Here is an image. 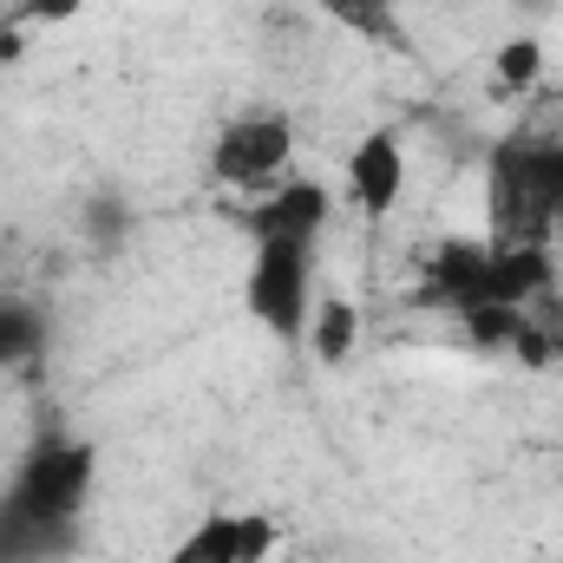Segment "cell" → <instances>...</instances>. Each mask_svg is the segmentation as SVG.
I'll list each match as a JSON object with an SVG mask.
<instances>
[{"instance_id":"17","label":"cell","mask_w":563,"mask_h":563,"mask_svg":"<svg viewBox=\"0 0 563 563\" xmlns=\"http://www.w3.org/2000/svg\"><path fill=\"white\" fill-rule=\"evenodd\" d=\"M321 7H328V13H341L347 26H367V33H387V26H380V13H387L394 0H321Z\"/></svg>"},{"instance_id":"14","label":"cell","mask_w":563,"mask_h":563,"mask_svg":"<svg viewBox=\"0 0 563 563\" xmlns=\"http://www.w3.org/2000/svg\"><path fill=\"white\" fill-rule=\"evenodd\" d=\"M236 518V551H243V563H269L282 544L276 518H263V511H230Z\"/></svg>"},{"instance_id":"1","label":"cell","mask_w":563,"mask_h":563,"mask_svg":"<svg viewBox=\"0 0 563 563\" xmlns=\"http://www.w3.org/2000/svg\"><path fill=\"white\" fill-rule=\"evenodd\" d=\"M485 210L498 243H558L563 236V139L505 144L485 177Z\"/></svg>"},{"instance_id":"11","label":"cell","mask_w":563,"mask_h":563,"mask_svg":"<svg viewBox=\"0 0 563 563\" xmlns=\"http://www.w3.org/2000/svg\"><path fill=\"white\" fill-rule=\"evenodd\" d=\"M544 66H551V53H544V40H538L531 26H525V33H505V40L492 46V92L518 99V92L544 86Z\"/></svg>"},{"instance_id":"5","label":"cell","mask_w":563,"mask_h":563,"mask_svg":"<svg viewBox=\"0 0 563 563\" xmlns=\"http://www.w3.org/2000/svg\"><path fill=\"white\" fill-rule=\"evenodd\" d=\"M407 170H413L407 164V139L394 125L361 132L354 151H347V164H341V190H347L354 217L361 223H387L400 210V197H407Z\"/></svg>"},{"instance_id":"13","label":"cell","mask_w":563,"mask_h":563,"mask_svg":"<svg viewBox=\"0 0 563 563\" xmlns=\"http://www.w3.org/2000/svg\"><path fill=\"white\" fill-rule=\"evenodd\" d=\"M59 558H73V538L40 531V525H26L20 511L0 505V563H59Z\"/></svg>"},{"instance_id":"8","label":"cell","mask_w":563,"mask_h":563,"mask_svg":"<svg viewBox=\"0 0 563 563\" xmlns=\"http://www.w3.org/2000/svg\"><path fill=\"white\" fill-rule=\"evenodd\" d=\"M511 361H518V367H531V374H558V367H563V282H558V288H544V295L518 314Z\"/></svg>"},{"instance_id":"16","label":"cell","mask_w":563,"mask_h":563,"mask_svg":"<svg viewBox=\"0 0 563 563\" xmlns=\"http://www.w3.org/2000/svg\"><path fill=\"white\" fill-rule=\"evenodd\" d=\"M79 7H86V0H20L13 20H20V26H53V20H73Z\"/></svg>"},{"instance_id":"9","label":"cell","mask_w":563,"mask_h":563,"mask_svg":"<svg viewBox=\"0 0 563 563\" xmlns=\"http://www.w3.org/2000/svg\"><path fill=\"white\" fill-rule=\"evenodd\" d=\"M301 341H308V354H314L321 367H347L354 347H361V301H354V295H321Z\"/></svg>"},{"instance_id":"6","label":"cell","mask_w":563,"mask_h":563,"mask_svg":"<svg viewBox=\"0 0 563 563\" xmlns=\"http://www.w3.org/2000/svg\"><path fill=\"white\" fill-rule=\"evenodd\" d=\"M413 301L439 314H465L478 301H492V236H445L420 263Z\"/></svg>"},{"instance_id":"10","label":"cell","mask_w":563,"mask_h":563,"mask_svg":"<svg viewBox=\"0 0 563 563\" xmlns=\"http://www.w3.org/2000/svg\"><path fill=\"white\" fill-rule=\"evenodd\" d=\"M46 354V314L26 295H0V374H20Z\"/></svg>"},{"instance_id":"3","label":"cell","mask_w":563,"mask_h":563,"mask_svg":"<svg viewBox=\"0 0 563 563\" xmlns=\"http://www.w3.org/2000/svg\"><path fill=\"white\" fill-rule=\"evenodd\" d=\"M288 177H295V119L282 106H236L210 132V184L269 197Z\"/></svg>"},{"instance_id":"12","label":"cell","mask_w":563,"mask_h":563,"mask_svg":"<svg viewBox=\"0 0 563 563\" xmlns=\"http://www.w3.org/2000/svg\"><path fill=\"white\" fill-rule=\"evenodd\" d=\"M164 563H243V551H236V518H230V511L197 518V525L170 544Z\"/></svg>"},{"instance_id":"2","label":"cell","mask_w":563,"mask_h":563,"mask_svg":"<svg viewBox=\"0 0 563 563\" xmlns=\"http://www.w3.org/2000/svg\"><path fill=\"white\" fill-rule=\"evenodd\" d=\"M92 492H99V445H92V439H40V445L13 465L0 505L20 511V518L40 525V531L79 538V518H86Z\"/></svg>"},{"instance_id":"4","label":"cell","mask_w":563,"mask_h":563,"mask_svg":"<svg viewBox=\"0 0 563 563\" xmlns=\"http://www.w3.org/2000/svg\"><path fill=\"white\" fill-rule=\"evenodd\" d=\"M314 256L321 243H282V236H263L256 256H250V276H243V308L256 328H269L276 341H301L308 334V314L321 301L314 288Z\"/></svg>"},{"instance_id":"15","label":"cell","mask_w":563,"mask_h":563,"mask_svg":"<svg viewBox=\"0 0 563 563\" xmlns=\"http://www.w3.org/2000/svg\"><path fill=\"white\" fill-rule=\"evenodd\" d=\"M86 230H92L99 243L125 236V230H132V203H125V197H92V203H86Z\"/></svg>"},{"instance_id":"7","label":"cell","mask_w":563,"mask_h":563,"mask_svg":"<svg viewBox=\"0 0 563 563\" xmlns=\"http://www.w3.org/2000/svg\"><path fill=\"white\" fill-rule=\"evenodd\" d=\"M328 217H334L328 184H314V177L295 170L288 184H276L269 197L250 203V243H263V236H282V243H321V236H328Z\"/></svg>"}]
</instances>
